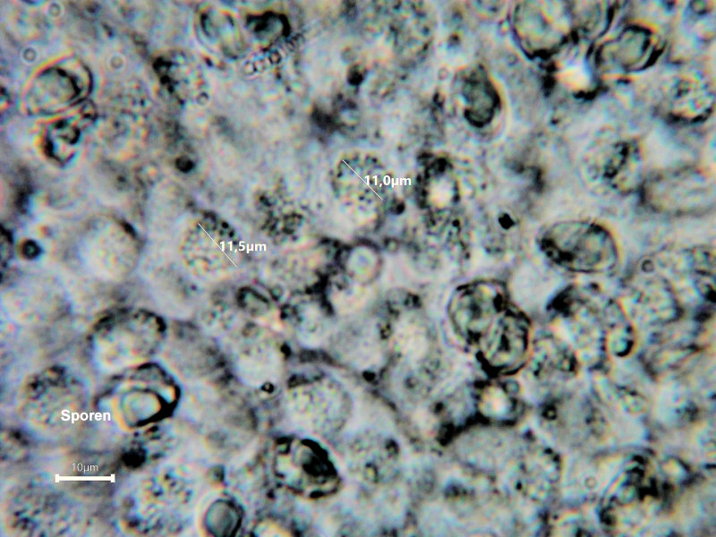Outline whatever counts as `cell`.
Masks as SVG:
<instances>
[{
    "label": "cell",
    "instance_id": "2",
    "mask_svg": "<svg viewBox=\"0 0 716 537\" xmlns=\"http://www.w3.org/2000/svg\"><path fill=\"white\" fill-rule=\"evenodd\" d=\"M82 247L91 268L108 277L125 276L138 260L139 243L134 234L111 219L93 225L86 233Z\"/></svg>",
    "mask_w": 716,
    "mask_h": 537
},
{
    "label": "cell",
    "instance_id": "1",
    "mask_svg": "<svg viewBox=\"0 0 716 537\" xmlns=\"http://www.w3.org/2000/svg\"><path fill=\"white\" fill-rule=\"evenodd\" d=\"M545 240L550 256L572 271L595 273L611 268L617 251L613 239L602 227L589 223L558 224Z\"/></svg>",
    "mask_w": 716,
    "mask_h": 537
}]
</instances>
